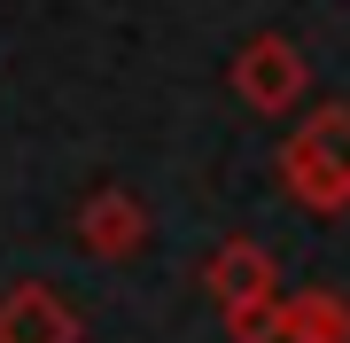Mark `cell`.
<instances>
[{
  "mask_svg": "<svg viewBox=\"0 0 350 343\" xmlns=\"http://www.w3.org/2000/svg\"><path fill=\"white\" fill-rule=\"evenodd\" d=\"M70 242L94 266H133L148 250V203L133 188H117V179H101V188H86V203L70 211Z\"/></svg>",
  "mask_w": 350,
  "mask_h": 343,
  "instance_id": "obj_3",
  "label": "cell"
},
{
  "mask_svg": "<svg viewBox=\"0 0 350 343\" xmlns=\"http://www.w3.org/2000/svg\"><path fill=\"white\" fill-rule=\"evenodd\" d=\"M280 343H350V289H312L280 296Z\"/></svg>",
  "mask_w": 350,
  "mask_h": 343,
  "instance_id": "obj_6",
  "label": "cell"
},
{
  "mask_svg": "<svg viewBox=\"0 0 350 343\" xmlns=\"http://www.w3.org/2000/svg\"><path fill=\"white\" fill-rule=\"evenodd\" d=\"M0 343H86V312L55 281H8L0 289Z\"/></svg>",
  "mask_w": 350,
  "mask_h": 343,
  "instance_id": "obj_4",
  "label": "cell"
},
{
  "mask_svg": "<svg viewBox=\"0 0 350 343\" xmlns=\"http://www.w3.org/2000/svg\"><path fill=\"white\" fill-rule=\"evenodd\" d=\"M280 289V257L265 250L257 234H226L211 257H202V296L226 312V305H241V296H273Z\"/></svg>",
  "mask_w": 350,
  "mask_h": 343,
  "instance_id": "obj_5",
  "label": "cell"
},
{
  "mask_svg": "<svg viewBox=\"0 0 350 343\" xmlns=\"http://www.w3.org/2000/svg\"><path fill=\"white\" fill-rule=\"evenodd\" d=\"M226 94L257 117H288L312 94V63H304V47L288 31H250L234 47V63H226Z\"/></svg>",
  "mask_w": 350,
  "mask_h": 343,
  "instance_id": "obj_2",
  "label": "cell"
},
{
  "mask_svg": "<svg viewBox=\"0 0 350 343\" xmlns=\"http://www.w3.org/2000/svg\"><path fill=\"white\" fill-rule=\"evenodd\" d=\"M273 172H280V195L304 218H342L350 211V102L304 110L280 140Z\"/></svg>",
  "mask_w": 350,
  "mask_h": 343,
  "instance_id": "obj_1",
  "label": "cell"
},
{
  "mask_svg": "<svg viewBox=\"0 0 350 343\" xmlns=\"http://www.w3.org/2000/svg\"><path fill=\"white\" fill-rule=\"evenodd\" d=\"M280 296H288V289L226 305V312H218V320H226V343H280Z\"/></svg>",
  "mask_w": 350,
  "mask_h": 343,
  "instance_id": "obj_7",
  "label": "cell"
}]
</instances>
